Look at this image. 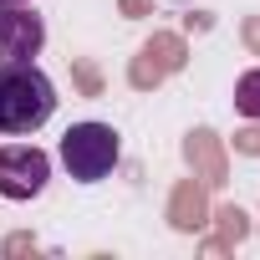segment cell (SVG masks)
<instances>
[{
	"label": "cell",
	"mask_w": 260,
	"mask_h": 260,
	"mask_svg": "<svg viewBox=\"0 0 260 260\" xmlns=\"http://www.w3.org/2000/svg\"><path fill=\"white\" fill-rule=\"evenodd\" d=\"M235 112L240 117H260V67L235 82Z\"/></svg>",
	"instance_id": "obj_5"
},
{
	"label": "cell",
	"mask_w": 260,
	"mask_h": 260,
	"mask_svg": "<svg viewBox=\"0 0 260 260\" xmlns=\"http://www.w3.org/2000/svg\"><path fill=\"white\" fill-rule=\"evenodd\" d=\"M46 46V21L31 6H0V61H36Z\"/></svg>",
	"instance_id": "obj_4"
},
{
	"label": "cell",
	"mask_w": 260,
	"mask_h": 260,
	"mask_svg": "<svg viewBox=\"0 0 260 260\" xmlns=\"http://www.w3.org/2000/svg\"><path fill=\"white\" fill-rule=\"evenodd\" d=\"M51 179V158L36 143H0V199H36Z\"/></svg>",
	"instance_id": "obj_3"
},
{
	"label": "cell",
	"mask_w": 260,
	"mask_h": 260,
	"mask_svg": "<svg viewBox=\"0 0 260 260\" xmlns=\"http://www.w3.org/2000/svg\"><path fill=\"white\" fill-rule=\"evenodd\" d=\"M0 6H26V0H0Z\"/></svg>",
	"instance_id": "obj_6"
},
{
	"label": "cell",
	"mask_w": 260,
	"mask_h": 260,
	"mask_svg": "<svg viewBox=\"0 0 260 260\" xmlns=\"http://www.w3.org/2000/svg\"><path fill=\"white\" fill-rule=\"evenodd\" d=\"M122 158V138L112 122H72L61 138V164L77 184H102Z\"/></svg>",
	"instance_id": "obj_2"
},
{
	"label": "cell",
	"mask_w": 260,
	"mask_h": 260,
	"mask_svg": "<svg viewBox=\"0 0 260 260\" xmlns=\"http://www.w3.org/2000/svg\"><path fill=\"white\" fill-rule=\"evenodd\" d=\"M56 112V82L36 61H0V138H26Z\"/></svg>",
	"instance_id": "obj_1"
}]
</instances>
